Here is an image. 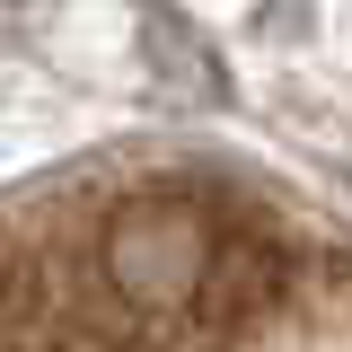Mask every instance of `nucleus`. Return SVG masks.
<instances>
[{
    "label": "nucleus",
    "instance_id": "obj_1",
    "mask_svg": "<svg viewBox=\"0 0 352 352\" xmlns=\"http://www.w3.org/2000/svg\"><path fill=\"white\" fill-rule=\"evenodd\" d=\"M0 352H352V220L229 159L0 194Z\"/></svg>",
    "mask_w": 352,
    "mask_h": 352
}]
</instances>
